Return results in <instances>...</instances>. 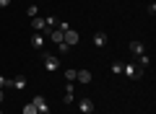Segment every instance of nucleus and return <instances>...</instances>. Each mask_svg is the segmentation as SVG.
<instances>
[{
	"label": "nucleus",
	"instance_id": "nucleus-1",
	"mask_svg": "<svg viewBox=\"0 0 156 114\" xmlns=\"http://www.w3.org/2000/svg\"><path fill=\"white\" fill-rule=\"evenodd\" d=\"M122 73L130 78V81H138V78H143V67L133 65V62H128V65H122Z\"/></svg>",
	"mask_w": 156,
	"mask_h": 114
},
{
	"label": "nucleus",
	"instance_id": "nucleus-2",
	"mask_svg": "<svg viewBox=\"0 0 156 114\" xmlns=\"http://www.w3.org/2000/svg\"><path fill=\"white\" fill-rule=\"evenodd\" d=\"M44 67H47V73L60 70V57H55V54H44Z\"/></svg>",
	"mask_w": 156,
	"mask_h": 114
},
{
	"label": "nucleus",
	"instance_id": "nucleus-3",
	"mask_svg": "<svg viewBox=\"0 0 156 114\" xmlns=\"http://www.w3.org/2000/svg\"><path fill=\"white\" fill-rule=\"evenodd\" d=\"M31 104L37 106V112H39V114H50V106H47L44 96H34V98H31Z\"/></svg>",
	"mask_w": 156,
	"mask_h": 114
},
{
	"label": "nucleus",
	"instance_id": "nucleus-4",
	"mask_svg": "<svg viewBox=\"0 0 156 114\" xmlns=\"http://www.w3.org/2000/svg\"><path fill=\"white\" fill-rule=\"evenodd\" d=\"M78 39H81V36H78V31H76V29H68V31H65V36H62V42H65L68 47H73V44H78Z\"/></svg>",
	"mask_w": 156,
	"mask_h": 114
},
{
	"label": "nucleus",
	"instance_id": "nucleus-5",
	"mask_svg": "<svg viewBox=\"0 0 156 114\" xmlns=\"http://www.w3.org/2000/svg\"><path fill=\"white\" fill-rule=\"evenodd\" d=\"M31 47L34 49H42V47H44V34H42V31H34L31 34Z\"/></svg>",
	"mask_w": 156,
	"mask_h": 114
},
{
	"label": "nucleus",
	"instance_id": "nucleus-6",
	"mask_svg": "<svg viewBox=\"0 0 156 114\" xmlns=\"http://www.w3.org/2000/svg\"><path fill=\"white\" fill-rule=\"evenodd\" d=\"M78 109H81V114H91L94 112V101L91 98H81L78 101Z\"/></svg>",
	"mask_w": 156,
	"mask_h": 114
},
{
	"label": "nucleus",
	"instance_id": "nucleus-7",
	"mask_svg": "<svg viewBox=\"0 0 156 114\" xmlns=\"http://www.w3.org/2000/svg\"><path fill=\"white\" fill-rule=\"evenodd\" d=\"M8 86H13L16 91H23V88H26V78H23V75H16L13 81H8Z\"/></svg>",
	"mask_w": 156,
	"mask_h": 114
},
{
	"label": "nucleus",
	"instance_id": "nucleus-8",
	"mask_svg": "<svg viewBox=\"0 0 156 114\" xmlns=\"http://www.w3.org/2000/svg\"><path fill=\"white\" fill-rule=\"evenodd\" d=\"M47 36H50L55 44H60V42H62V36H65V31H60V29L55 26V29H50V31H47Z\"/></svg>",
	"mask_w": 156,
	"mask_h": 114
},
{
	"label": "nucleus",
	"instance_id": "nucleus-9",
	"mask_svg": "<svg viewBox=\"0 0 156 114\" xmlns=\"http://www.w3.org/2000/svg\"><path fill=\"white\" fill-rule=\"evenodd\" d=\"M73 98H76V88H73V81H68V83H65V98H62V101L70 104Z\"/></svg>",
	"mask_w": 156,
	"mask_h": 114
},
{
	"label": "nucleus",
	"instance_id": "nucleus-10",
	"mask_svg": "<svg viewBox=\"0 0 156 114\" xmlns=\"http://www.w3.org/2000/svg\"><path fill=\"white\" fill-rule=\"evenodd\" d=\"M31 29H34V31H44V29H47L44 18H42V16H34L31 18Z\"/></svg>",
	"mask_w": 156,
	"mask_h": 114
},
{
	"label": "nucleus",
	"instance_id": "nucleus-11",
	"mask_svg": "<svg viewBox=\"0 0 156 114\" xmlns=\"http://www.w3.org/2000/svg\"><path fill=\"white\" fill-rule=\"evenodd\" d=\"M76 81L78 83H91V73L89 70H78L76 73Z\"/></svg>",
	"mask_w": 156,
	"mask_h": 114
},
{
	"label": "nucleus",
	"instance_id": "nucleus-12",
	"mask_svg": "<svg viewBox=\"0 0 156 114\" xmlns=\"http://www.w3.org/2000/svg\"><path fill=\"white\" fill-rule=\"evenodd\" d=\"M130 52H133V54H143V52H146V49H143V42H138V39L130 42Z\"/></svg>",
	"mask_w": 156,
	"mask_h": 114
},
{
	"label": "nucleus",
	"instance_id": "nucleus-13",
	"mask_svg": "<svg viewBox=\"0 0 156 114\" xmlns=\"http://www.w3.org/2000/svg\"><path fill=\"white\" fill-rule=\"evenodd\" d=\"M94 44H96V47H104V44H107V34L104 31H96L94 34Z\"/></svg>",
	"mask_w": 156,
	"mask_h": 114
},
{
	"label": "nucleus",
	"instance_id": "nucleus-14",
	"mask_svg": "<svg viewBox=\"0 0 156 114\" xmlns=\"http://www.w3.org/2000/svg\"><path fill=\"white\" fill-rule=\"evenodd\" d=\"M23 114H39V112H37V106L29 101V104H23Z\"/></svg>",
	"mask_w": 156,
	"mask_h": 114
},
{
	"label": "nucleus",
	"instance_id": "nucleus-15",
	"mask_svg": "<svg viewBox=\"0 0 156 114\" xmlns=\"http://www.w3.org/2000/svg\"><path fill=\"white\" fill-rule=\"evenodd\" d=\"M138 62H140V65H138V67H146V65H148V62H151V60H148V57H146V52H143V54H138Z\"/></svg>",
	"mask_w": 156,
	"mask_h": 114
},
{
	"label": "nucleus",
	"instance_id": "nucleus-16",
	"mask_svg": "<svg viewBox=\"0 0 156 114\" xmlns=\"http://www.w3.org/2000/svg\"><path fill=\"white\" fill-rule=\"evenodd\" d=\"M112 73L120 75V73H122V62H112Z\"/></svg>",
	"mask_w": 156,
	"mask_h": 114
},
{
	"label": "nucleus",
	"instance_id": "nucleus-17",
	"mask_svg": "<svg viewBox=\"0 0 156 114\" xmlns=\"http://www.w3.org/2000/svg\"><path fill=\"white\" fill-rule=\"evenodd\" d=\"M76 73H78V70H73V67H68V70H65V78H68V81H76Z\"/></svg>",
	"mask_w": 156,
	"mask_h": 114
},
{
	"label": "nucleus",
	"instance_id": "nucleus-18",
	"mask_svg": "<svg viewBox=\"0 0 156 114\" xmlns=\"http://www.w3.org/2000/svg\"><path fill=\"white\" fill-rule=\"evenodd\" d=\"M26 13L34 18V16H39V8H37V5H29V11H26Z\"/></svg>",
	"mask_w": 156,
	"mask_h": 114
},
{
	"label": "nucleus",
	"instance_id": "nucleus-19",
	"mask_svg": "<svg viewBox=\"0 0 156 114\" xmlns=\"http://www.w3.org/2000/svg\"><path fill=\"white\" fill-rule=\"evenodd\" d=\"M57 49H60V54H65V52H68V44L60 42V44H57Z\"/></svg>",
	"mask_w": 156,
	"mask_h": 114
},
{
	"label": "nucleus",
	"instance_id": "nucleus-20",
	"mask_svg": "<svg viewBox=\"0 0 156 114\" xmlns=\"http://www.w3.org/2000/svg\"><path fill=\"white\" fill-rule=\"evenodd\" d=\"M8 86V78H3V75H0V88H5Z\"/></svg>",
	"mask_w": 156,
	"mask_h": 114
},
{
	"label": "nucleus",
	"instance_id": "nucleus-21",
	"mask_svg": "<svg viewBox=\"0 0 156 114\" xmlns=\"http://www.w3.org/2000/svg\"><path fill=\"white\" fill-rule=\"evenodd\" d=\"M11 5V0H0V8H8Z\"/></svg>",
	"mask_w": 156,
	"mask_h": 114
},
{
	"label": "nucleus",
	"instance_id": "nucleus-22",
	"mask_svg": "<svg viewBox=\"0 0 156 114\" xmlns=\"http://www.w3.org/2000/svg\"><path fill=\"white\" fill-rule=\"evenodd\" d=\"M3 96H5V93H3V88H0V104H3Z\"/></svg>",
	"mask_w": 156,
	"mask_h": 114
},
{
	"label": "nucleus",
	"instance_id": "nucleus-23",
	"mask_svg": "<svg viewBox=\"0 0 156 114\" xmlns=\"http://www.w3.org/2000/svg\"><path fill=\"white\" fill-rule=\"evenodd\" d=\"M0 114H3V109H0Z\"/></svg>",
	"mask_w": 156,
	"mask_h": 114
}]
</instances>
